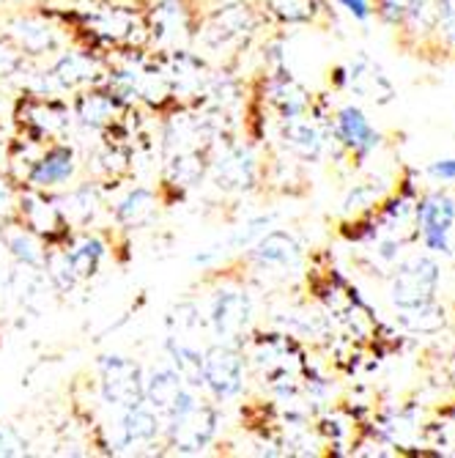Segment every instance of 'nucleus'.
Returning a JSON list of instances; mask_svg holds the SVG:
<instances>
[{
	"label": "nucleus",
	"instance_id": "obj_1",
	"mask_svg": "<svg viewBox=\"0 0 455 458\" xmlns=\"http://www.w3.org/2000/svg\"><path fill=\"white\" fill-rule=\"evenodd\" d=\"M256 28H258V17L250 6L231 4L206 14L195 28V38L209 53H225L247 45V38L256 33Z\"/></svg>",
	"mask_w": 455,
	"mask_h": 458
},
{
	"label": "nucleus",
	"instance_id": "obj_2",
	"mask_svg": "<svg viewBox=\"0 0 455 458\" xmlns=\"http://www.w3.org/2000/svg\"><path fill=\"white\" fill-rule=\"evenodd\" d=\"M209 329L217 338V344H231L236 346L253 321V300L247 294V288L239 283H223L212 300H209Z\"/></svg>",
	"mask_w": 455,
	"mask_h": 458
},
{
	"label": "nucleus",
	"instance_id": "obj_3",
	"mask_svg": "<svg viewBox=\"0 0 455 458\" xmlns=\"http://www.w3.org/2000/svg\"><path fill=\"white\" fill-rule=\"evenodd\" d=\"M143 401L154 409L162 428L198 403V390L184 382L173 365L151 368L143 377Z\"/></svg>",
	"mask_w": 455,
	"mask_h": 458
},
{
	"label": "nucleus",
	"instance_id": "obj_4",
	"mask_svg": "<svg viewBox=\"0 0 455 458\" xmlns=\"http://www.w3.org/2000/svg\"><path fill=\"white\" fill-rule=\"evenodd\" d=\"M217 423H220V411H217L215 401L198 398V403L192 409H187L181 418L171 420L162 428V439L173 453L198 455L215 442Z\"/></svg>",
	"mask_w": 455,
	"mask_h": 458
},
{
	"label": "nucleus",
	"instance_id": "obj_5",
	"mask_svg": "<svg viewBox=\"0 0 455 458\" xmlns=\"http://www.w3.org/2000/svg\"><path fill=\"white\" fill-rule=\"evenodd\" d=\"M14 217L30 228L38 239H45L47 244H61L72 236L69 223L63 220L55 195L45 192V190H33V187H22L17 192V203H14Z\"/></svg>",
	"mask_w": 455,
	"mask_h": 458
},
{
	"label": "nucleus",
	"instance_id": "obj_6",
	"mask_svg": "<svg viewBox=\"0 0 455 458\" xmlns=\"http://www.w3.org/2000/svg\"><path fill=\"white\" fill-rule=\"evenodd\" d=\"M20 130L38 140H63L72 130V110L50 94H28L17 102L14 113Z\"/></svg>",
	"mask_w": 455,
	"mask_h": 458
},
{
	"label": "nucleus",
	"instance_id": "obj_7",
	"mask_svg": "<svg viewBox=\"0 0 455 458\" xmlns=\"http://www.w3.org/2000/svg\"><path fill=\"white\" fill-rule=\"evenodd\" d=\"M143 368L121 354L99 360V398L113 411L130 409L143 401Z\"/></svg>",
	"mask_w": 455,
	"mask_h": 458
},
{
	"label": "nucleus",
	"instance_id": "obj_8",
	"mask_svg": "<svg viewBox=\"0 0 455 458\" xmlns=\"http://www.w3.org/2000/svg\"><path fill=\"white\" fill-rule=\"evenodd\" d=\"M203 390L212 401L239 398L244 390V357L231 344H215L203 352Z\"/></svg>",
	"mask_w": 455,
	"mask_h": 458
},
{
	"label": "nucleus",
	"instance_id": "obj_9",
	"mask_svg": "<svg viewBox=\"0 0 455 458\" xmlns=\"http://www.w3.org/2000/svg\"><path fill=\"white\" fill-rule=\"evenodd\" d=\"M439 288V264L434 259L406 261L390 285V297L400 310H420L434 305Z\"/></svg>",
	"mask_w": 455,
	"mask_h": 458
},
{
	"label": "nucleus",
	"instance_id": "obj_10",
	"mask_svg": "<svg viewBox=\"0 0 455 458\" xmlns=\"http://www.w3.org/2000/svg\"><path fill=\"white\" fill-rule=\"evenodd\" d=\"M162 439V423L154 414V409L140 401L130 409H121L115 423L110 426V439L107 447L115 453H135L154 447Z\"/></svg>",
	"mask_w": 455,
	"mask_h": 458
},
{
	"label": "nucleus",
	"instance_id": "obj_11",
	"mask_svg": "<svg viewBox=\"0 0 455 458\" xmlns=\"http://www.w3.org/2000/svg\"><path fill=\"white\" fill-rule=\"evenodd\" d=\"M143 20H146L148 41H154L159 47L181 50L187 38H195L198 20L184 0H156L143 14Z\"/></svg>",
	"mask_w": 455,
	"mask_h": 458
},
{
	"label": "nucleus",
	"instance_id": "obj_12",
	"mask_svg": "<svg viewBox=\"0 0 455 458\" xmlns=\"http://www.w3.org/2000/svg\"><path fill=\"white\" fill-rule=\"evenodd\" d=\"M74 174H77V151H74V146H69L63 140H50L45 148H41V154L36 157V162L30 165L25 187L53 192V190L69 184Z\"/></svg>",
	"mask_w": 455,
	"mask_h": 458
},
{
	"label": "nucleus",
	"instance_id": "obj_13",
	"mask_svg": "<svg viewBox=\"0 0 455 458\" xmlns=\"http://www.w3.org/2000/svg\"><path fill=\"white\" fill-rule=\"evenodd\" d=\"M6 38H12L28 58L61 53V45H63L61 28L41 14H20V17L9 20Z\"/></svg>",
	"mask_w": 455,
	"mask_h": 458
},
{
	"label": "nucleus",
	"instance_id": "obj_14",
	"mask_svg": "<svg viewBox=\"0 0 455 458\" xmlns=\"http://www.w3.org/2000/svg\"><path fill=\"white\" fill-rule=\"evenodd\" d=\"M55 91H82L105 82V69L97 55L86 50H63L47 69Z\"/></svg>",
	"mask_w": 455,
	"mask_h": 458
},
{
	"label": "nucleus",
	"instance_id": "obj_15",
	"mask_svg": "<svg viewBox=\"0 0 455 458\" xmlns=\"http://www.w3.org/2000/svg\"><path fill=\"white\" fill-rule=\"evenodd\" d=\"M417 223L423 242L434 253H452L450 233L455 225V200L447 192H431L417 203Z\"/></svg>",
	"mask_w": 455,
	"mask_h": 458
},
{
	"label": "nucleus",
	"instance_id": "obj_16",
	"mask_svg": "<svg viewBox=\"0 0 455 458\" xmlns=\"http://www.w3.org/2000/svg\"><path fill=\"white\" fill-rule=\"evenodd\" d=\"M212 179L225 192H247L258 182V159L247 146H231L215 162H209Z\"/></svg>",
	"mask_w": 455,
	"mask_h": 458
},
{
	"label": "nucleus",
	"instance_id": "obj_17",
	"mask_svg": "<svg viewBox=\"0 0 455 458\" xmlns=\"http://www.w3.org/2000/svg\"><path fill=\"white\" fill-rule=\"evenodd\" d=\"M302 259V244L291 231H264L247 253V261H253L258 269H291Z\"/></svg>",
	"mask_w": 455,
	"mask_h": 458
},
{
	"label": "nucleus",
	"instance_id": "obj_18",
	"mask_svg": "<svg viewBox=\"0 0 455 458\" xmlns=\"http://www.w3.org/2000/svg\"><path fill=\"white\" fill-rule=\"evenodd\" d=\"M123 113V99L110 89H82L74 99V115L80 118V123H86L88 130H110L118 121V115Z\"/></svg>",
	"mask_w": 455,
	"mask_h": 458
},
{
	"label": "nucleus",
	"instance_id": "obj_19",
	"mask_svg": "<svg viewBox=\"0 0 455 458\" xmlns=\"http://www.w3.org/2000/svg\"><path fill=\"white\" fill-rule=\"evenodd\" d=\"M346 69H349V89L354 94H359L362 99L374 102V105H390L395 99L392 80L384 74V69L374 58L359 53Z\"/></svg>",
	"mask_w": 455,
	"mask_h": 458
},
{
	"label": "nucleus",
	"instance_id": "obj_20",
	"mask_svg": "<svg viewBox=\"0 0 455 458\" xmlns=\"http://www.w3.org/2000/svg\"><path fill=\"white\" fill-rule=\"evenodd\" d=\"M335 132H338V140L357 159H365L367 154H374L382 146V135L374 130V123L367 121V115L359 107H354V105H346V107L338 110V115H335Z\"/></svg>",
	"mask_w": 455,
	"mask_h": 458
},
{
	"label": "nucleus",
	"instance_id": "obj_21",
	"mask_svg": "<svg viewBox=\"0 0 455 458\" xmlns=\"http://www.w3.org/2000/svg\"><path fill=\"white\" fill-rule=\"evenodd\" d=\"M55 203H58L63 220L69 223V228L86 231L97 223V217L102 212V190H99V184L86 182L63 195H55Z\"/></svg>",
	"mask_w": 455,
	"mask_h": 458
},
{
	"label": "nucleus",
	"instance_id": "obj_22",
	"mask_svg": "<svg viewBox=\"0 0 455 458\" xmlns=\"http://www.w3.org/2000/svg\"><path fill=\"white\" fill-rule=\"evenodd\" d=\"M63 250H66L69 267H72V272H74V277L80 283L97 277L102 264H105V259H107V244L97 233H80L74 239L69 236L63 242Z\"/></svg>",
	"mask_w": 455,
	"mask_h": 458
},
{
	"label": "nucleus",
	"instance_id": "obj_23",
	"mask_svg": "<svg viewBox=\"0 0 455 458\" xmlns=\"http://www.w3.org/2000/svg\"><path fill=\"white\" fill-rule=\"evenodd\" d=\"M282 146L302 162H318L324 154V135L305 115L282 118Z\"/></svg>",
	"mask_w": 455,
	"mask_h": 458
},
{
	"label": "nucleus",
	"instance_id": "obj_24",
	"mask_svg": "<svg viewBox=\"0 0 455 458\" xmlns=\"http://www.w3.org/2000/svg\"><path fill=\"white\" fill-rule=\"evenodd\" d=\"M156 209H159L156 192L148 187H135L115 203L113 220L121 228H143L156 217Z\"/></svg>",
	"mask_w": 455,
	"mask_h": 458
},
{
	"label": "nucleus",
	"instance_id": "obj_25",
	"mask_svg": "<svg viewBox=\"0 0 455 458\" xmlns=\"http://www.w3.org/2000/svg\"><path fill=\"white\" fill-rule=\"evenodd\" d=\"M269 105L280 113V118H294V115H305L310 97L288 74H280V77H269Z\"/></svg>",
	"mask_w": 455,
	"mask_h": 458
},
{
	"label": "nucleus",
	"instance_id": "obj_26",
	"mask_svg": "<svg viewBox=\"0 0 455 458\" xmlns=\"http://www.w3.org/2000/svg\"><path fill=\"white\" fill-rule=\"evenodd\" d=\"M447 6H450V0H411V6L400 25H406L411 36H428L439 28Z\"/></svg>",
	"mask_w": 455,
	"mask_h": 458
},
{
	"label": "nucleus",
	"instance_id": "obj_27",
	"mask_svg": "<svg viewBox=\"0 0 455 458\" xmlns=\"http://www.w3.org/2000/svg\"><path fill=\"white\" fill-rule=\"evenodd\" d=\"M266 9L282 25H310L316 22L321 4L318 0H266Z\"/></svg>",
	"mask_w": 455,
	"mask_h": 458
},
{
	"label": "nucleus",
	"instance_id": "obj_28",
	"mask_svg": "<svg viewBox=\"0 0 455 458\" xmlns=\"http://www.w3.org/2000/svg\"><path fill=\"white\" fill-rule=\"evenodd\" d=\"M88 162H94V171L105 179H118L123 171L130 168V154L121 146H113V140L107 146H102L99 151H94V157H88Z\"/></svg>",
	"mask_w": 455,
	"mask_h": 458
},
{
	"label": "nucleus",
	"instance_id": "obj_29",
	"mask_svg": "<svg viewBox=\"0 0 455 458\" xmlns=\"http://www.w3.org/2000/svg\"><path fill=\"white\" fill-rule=\"evenodd\" d=\"M28 66V55L12 38H0V77H14Z\"/></svg>",
	"mask_w": 455,
	"mask_h": 458
},
{
	"label": "nucleus",
	"instance_id": "obj_30",
	"mask_svg": "<svg viewBox=\"0 0 455 458\" xmlns=\"http://www.w3.org/2000/svg\"><path fill=\"white\" fill-rule=\"evenodd\" d=\"M28 439L9 423H0V455H25Z\"/></svg>",
	"mask_w": 455,
	"mask_h": 458
},
{
	"label": "nucleus",
	"instance_id": "obj_31",
	"mask_svg": "<svg viewBox=\"0 0 455 458\" xmlns=\"http://www.w3.org/2000/svg\"><path fill=\"white\" fill-rule=\"evenodd\" d=\"M411 6V0H376V14L387 22V25H400L406 12Z\"/></svg>",
	"mask_w": 455,
	"mask_h": 458
},
{
	"label": "nucleus",
	"instance_id": "obj_32",
	"mask_svg": "<svg viewBox=\"0 0 455 458\" xmlns=\"http://www.w3.org/2000/svg\"><path fill=\"white\" fill-rule=\"evenodd\" d=\"M338 4L357 20V22H367L374 17V9H370V0H338Z\"/></svg>",
	"mask_w": 455,
	"mask_h": 458
},
{
	"label": "nucleus",
	"instance_id": "obj_33",
	"mask_svg": "<svg viewBox=\"0 0 455 458\" xmlns=\"http://www.w3.org/2000/svg\"><path fill=\"white\" fill-rule=\"evenodd\" d=\"M428 174L436 176V179L452 182L455 179V159H436L431 168H428Z\"/></svg>",
	"mask_w": 455,
	"mask_h": 458
},
{
	"label": "nucleus",
	"instance_id": "obj_34",
	"mask_svg": "<svg viewBox=\"0 0 455 458\" xmlns=\"http://www.w3.org/2000/svg\"><path fill=\"white\" fill-rule=\"evenodd\" d=\"M9 253H6V247H4V242H0V291H4V283H6V275H9Z\"/></svg>",
	"mask_w": 455,
	"mask_h": 458
},
{
	"label": "nucleus",
	"instance_id": "obj_35",
	"mask_svg": "<svg viewBox=\"0 0 455 458\" xmlns=\"http://www.w3.org/2000/svg\"><path fill=\"white\" fill-rule=\"evenodd\" d=\"M333 82L338 89H349V69L346 66H335L333 69Z\"/></svg>",
	"mask_w": 455,
	"mask_h": 458
},
{
	"label": "nucleus",
	"instance_id": "obj_36",
	"mask_svg": "<svg viewBox=\"0 0 455 458\" xmlns=\"http://www.w3.org/2000/svg\"><path fill=\"white\" fill-rule=\"evenodd\" d=\"M6 140L4 138H0V174H4V168H6Z\"/></svg>",
	"mask_w": 455,
	"mask_h": 458
},
{
	"label": "nucleus",
	"instance_id": "obj_37",
	"mask_svg": "<svg viewBox=\"0 0 455 458\" xmlns=\"http://www.w3.org/2000/svg\"><path fill=\"white\" fill-rule=\"evenodd\" d=\"M4 4H6V0H0V6H4Z\"/></svg>",
	"mask_w": 455,
	"mask_h": 458
}]
</instances>
